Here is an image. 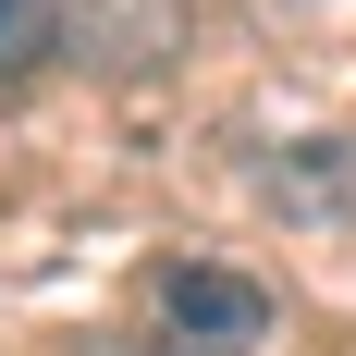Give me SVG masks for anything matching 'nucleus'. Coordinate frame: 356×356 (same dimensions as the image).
I'll return each instance as SVG.
<instances>
[{
  "mask_svg": "<svg viewBox=\"0 0 356 356\" xmlns=\"http://www.w3.org/2000/svg\"><path fill=\"white\" fill-rule=\"evenodd\" d=\"M74 62L86 74H160L184 49V0H74Z\"/></svg>",
  "mask_w": 356,
  "mask_h": 356,
  "instance_id": "nucleus-2",
  "label": "nucleus"
},
{
  "mask_svg": "<svg viewBox=\"0 0 356 356\" xmlns=\"http://www.w3.org/2000/svg\"><path fill=\"white\" fill-rule=\"evenodd\" d=\"M49 37H62L49 0H0V86H25V74L49 62Z\"/></svg>",
  "mask_w": 356,
  "mask_h": 356,
  "instance_id": "nucleus-3",
  "label": "nucleus"
},
{
  "mask_svg": "<svg viewBox=\"0 0 356 356\" xmlns=\"http://www.w3.org/2000/svg\"><path fill=\"white\" fill-rule=\"evenodd\" d=\"M147 295H160V356H258L270 332V283L234 258H172Z\"/></svg>",
  "mask_w": 356,
  "mask_h": 356,
  "instance_id": "nucleus-1",
  "label": "nucleus"
}]
</instances>
